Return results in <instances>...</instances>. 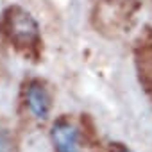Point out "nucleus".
Returning a JSON list of instances; mask_svg holds the SVG:
<instances>
[{"instance_id": "nucleus-1", "label": "nucleus", "mask_w": 152, "mask_h": 152, "mask_svg": "<svg viewBox=\"0 0 152 152\" xmlns=\"http://www.w3.org/2000/svg\"><path fill=\"white\" fill-rule=\"evenodd\" d=\"M0 29L18 50L31 52L38 48V45L41 43L39 23L22 6H9L2 13Z\"/></svg>"}, {"instance_id": "nucleus-2", "label": "nucleus", "mask_w": 152, "mask_h": 152, "mask_svg": "<svg viewBox=\"0 0 152 152\" xmlns=\"http://www.w3.org/2000/svg\"><path fill=\"white\" fill-rule=\"evenodd\" d=\"M50 140L57 152H83L79 129L64 116L54 122L50 131Z\"/></svg>"}, {"instance_id": "nucleus-3", "label": "nucleus", "mask_w": 152, "mask_h": 152, "mask_svg": "<svg viewBox=\"0 0 152 152\" xmlns=\"http://www.w3.org/2000/svg\"><path fill=\"white\" fill-rule=\"evenodd\" d=\"M25 106L38 120H47L52 109V97L41 81H31L25 86Z\"/></svg>"}, {"instance_id": "nucleus-4", "label": "nucleus", "mask_w": 152, "mask_h": 152, "mask_svg": "<svg viewBox=\"0 0 152 152\" xmlns=\"http://www.w3.org/2000/svg\"><path fill=\"white\" fill-rule=\"evenodd\" d=\"M0 152H13V138L4 125H0Z\"/></svg>"}, {"instance_id": "nucleus-5", "label": "nucleus", "mask_w": 152, "mask_h": 152, "mask_svg": "<svg viewBox=\"0 0 152 152\" xmlns=\"http://www.w3.org/2000/svg\"><path fill=\"white\" fill-rule=\"evenodd\" d=\"M111 152H132V150L125 148V147H124V145H120V143H115V145L111 147Z\"/></svg>"}]
</instances>
